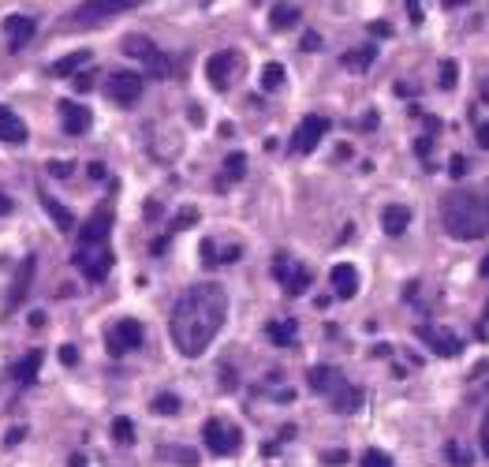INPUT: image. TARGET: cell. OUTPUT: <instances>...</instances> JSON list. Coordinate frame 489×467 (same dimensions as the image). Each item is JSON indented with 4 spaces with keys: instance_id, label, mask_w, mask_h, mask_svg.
<instances>
[{
    "instance_id": "17",
    "label": "cell",
    "mask_w": 489,
    "mask_h": 467,
    "mask_svg": "<svg viewBox=\"0 0 489 467\" xmlns=\"http://www.w3.org/2000/svg\"><path fill=\"white\" fill-rule=\"evenodd\" d=\"M0 142H12V146L26 142V124L8 105H0Z\"/></svg>"
},
{
    "instance_id": "4",
    "label": "cell",
    "mask_w": 489,
    "mask_h": 467,
    "mask_svg": "<svg viewBox=\"0 0 489 467\" xmlns=\"http://www.w3.org/2000/svg\"><path fill=\"white\" fill-rule=\"evenodd\" d=\"M202 437H206V448L213 456H236L239 445H243V434L232 423H224V419H209L202 426Z\"/></svg>"
},
{
    "instance_id": "55",
    "label": "cell",
    "mask_w": 489,
    "mask_h": 467,
    "mask_svg": "<svg viewBox=\"0 0 489 467\" xmlns=\"http://www.w3.org/2000/svg\"><path fill=\"white\" fill-rule=\"evenodd\" d=\"M441 4H445V8H459L463 0H441Z\"/></svg>"
},
{
    "instance_id": "2",
    "label": "cell",
    "mask_w": 489,
    "mask_h": 467,
    "mask_svg": "<svg viewBox=\"0 0 489 467\" xmlns=\"http://www.w3.org/2000/svg\"><path fill=\"white\" fill-rule=\"evenodd\" d=\"M441 225L452 240H482L489 236V198L474 191H452L441 198Z\"/></svg>"
},
{
    "instance_id": "12",
    "label": "cell",
    "mask_w": 489,
    "mask_h": 467,
    "mask_svg": "<svg viewBox=\"0 0 489 467\" xmlns=\"http://www.w3.org/2000/svg\"><path fill=\"white\" fill-rule=\"evenodd\" d=\"M34 269H38V258L34 254H26V258L19 262V273H15V280H12V296H8V310H15L26 299V292H30L34 285Z\"/></svg>"
},
{
    "instance_id": "42",
    "label": "cell",
    "mask_w": 489,
    "mask_h": 467,
    "mask_svg": "<svg viewBox=\"0 0 489 467\" xmlns=\"http://www.w3.org/2000/svg\"><path fill=\"white\" fill-rule=\"evenodd\" d=\"M60 363H64V366H75V363H79V352H75L71 344H64V347H60Z\"/></svg>"
},
{
    "instance_id": "23",
    "label": "cell",
    "mask_w": 489,
    "mask_h": 467,
    "mask_svg": "<svg viewBox=\"0 0 489 467\" xmlns=\"http://www.w3.org/2000/svg\"><path fill=\"white\" fill-rule=\"evenodd\" d=\"M124 53H127V57H135V60H150L153 57V53H157V45L150 41V38H146V34H127V38H124Z\"/></svg>"
},
{
    "instance_id": "45",
    "label": "cell",
    "mask_w": 489,
    "mask_h": 467,
    "mask_svg": "<svg viewBox=\"0 0 489 467\" xmlns=\"http://www.w3.org/2000/svg\"><path fill=\"white\" fill-rule=\"evenodd\" d=\"M90 86H94V75H90V71H82V75L75 79V90H79V94H86Z\"/></svg>"
},
{
    "instance_id": "1",
    "label": "cell",
    "mask_w": 489,
    "mask_h": 467,
    "mask_svg": "<svg viewBox=\"0 0 489 467\" xmlns=\"http://www.w3.org/2000/svg\"><path fill=\"white\" fill-rule=\"evenodd\" d=\"M224 314H228V292L213 280L183 292L176 307H172V322H169L172 344L180 347V355L198 359L213 344L217 329L224 325Z\"/></svg>"
},
{
    "instance_id": "26",
    "label": "cell",
    "mask_w": 489,
    "mask_h": 467,
    "mask_svg": "<svg viewBox=\"0 0 489 467\" xmlns=\"http://www.w3.org/2000/svg\"><path fill=\"white\" fill-rule=\"evenodd\" d=\"M310 285H314V273L307 269V265H295L291 277L284 280V292H288V296H303V292H307Z\"/></svg>"
},
{
    "instance_id": "41",
    "label": "cell",
    "mask_w": 489,
    "mask_h": 467,
    "mask_svg": "<svg viewBox=\"0 0 489 467\" xmlns=\"http://www.w3.org/2000/svg\"><path fill=\"white\" fill-rule=\"evenodd\" d=\"M370 34H374V38H392V26L385 23V19H374L370 23Z\"/></svg>"
},
{
    "instance_id": "22",
    "label": "cell",
    "mask_w": 489,
    "mask_h": 467,
    "mask_svg": "<svg viewBox=\"0 0 489 467\" xmlns=\"http://www.w3.org/2000/svg\"><path fill=\"white\" fill-rule=\"evenodd\" d=\"M86 64H90V49H75V53H68V57H60L52 64V75L68 79V75H75L79 68H86Z\"/></svg>"
},
{
    "instance_id": "14",
    "label": "cell",
    "mask_w": 489,
    "mask_h": 467,
    "mask_svg": "<svg viewBox=\"0 0 489 467\" xmlns=\"http://www.w3.org/2000/svg\"><path fill=\"white\" fill-rule=\"evenodd\" d=\"M108 232H113V213H108V209H97V213L79 228V243H108Z\"/></svg>"
},
{
    "instance_id": "24",
    "label": "cell",
    "mask_w": 489,
    "mask_h": 467,
    "mask_svg": "<svg viewBox=\"0 0 489 467\" xmlns=\"http://www.w3.org/2000/svg\"><path fill=\"white\" fill-rule=\"evenodd\" d=\"M269 341L276 347H291L295 341H299V325L291 322V318H284V322H273L269 325Z\"/></svg>"
},
{
    "instance_id": "56",
    "label": "cell",
    "mask_w": 489,
    "mask_h": 467,
    "mask_svg": "<svg viewBox=\"0 0 489 467\" xmlns=\"http://www.w3.org/2000/svg\"><path fill=\"white\" fill-rule=\"evenodd\" d=\"M482 97H486V102H489V79L482 82Z\"/></svg>"
},
{
    "instance_id": "53",
    "label": "cell",
    "mask_w": 489,
    "mask_h": 467,
    "mask_svg": "<svg viewBox=\"0 0 489 467\" xmlns=\"http://www.w3.org/2000/svg\"><path fill=\"white\" fill-rule=\"evenodd\" d=\"M363 127H377V113H366L363 116Z\"/></svg>"
},
{
    "instance_id": "47",
    "label": "cell",
    "mask_w": 489,
    "mask_h": 467,
    "mask_svg": "<svg viewBox=\"0 0 489 467\" xmlns=\"http://www.w3.org/2000/svg\"><path fill=\"white\" fill-rule=\"evenodd\" d=\"M482 452L489 456V411H486V419H482Z\"/></svg>"
},
{
    "instance_id": "51",
    "label": "cell",
    "mask_w": 489,
    "mask_h": 467,
    "mask_svg": "<svg viewBox=\"0 0 489 467\" xmlns=\"http://www.w3.org/2000/svg\"><path fill=\"white\" fill-rule=\"evenodd\" d=\"M90 176H94V180H101V176H105V164H101V161H94V164H90Z\"/></svg>"
},
{
    "instance_id": "8",
    "label": "cell",
    "mask_w": 489,
    "mask_h": 467,
    "mask_svg": "<svg viewBox=\"0 0 489 467\" xmlns=\"http://www.w3.org/2000/svg\"><path fill=\"white\" fill-rule=\"evenodd\" d=\"M105 90L116 105H135L138 97H142V75H138V71H113Z\"/></svg>"
},
{
    "instance_id": "15",
    "label": "cell",
    "mask_w": 489,
    "mask_h": 467,
    "mask_svg": "<svg viewBox=\"0 0 489 467\" xmlns=\"http://www.w3.org/2000/svg\"><path fill=\"white\" fill-rule=\"evenodd\" d=\"M329 280H333V292H336L340 299H355V292H358V269H355L352 262H340V265H333Z\"/></svg>"
},
{
    "instance_id": "35",
    "label": "cell",
    "mask_w": 489,
    "mask_h": 467,
    "mask_svg": "<svg viewBox=\"0 0 489 467\" xmlns=\"http://www.w3.org/2000/svg\"><path fill=\"white\" fill-rule=\"evenodd\" d=\"M161 456H172V460H180L183 467H195L198 456L191 452V448H161Z\"/></svg>"
},
{
    "instance_id": "6",
    "label": "cell",
    "mask_w": 489,
    "mask_h": 467,
    "mask_svg": "<svg viewBox=\"0 0 489 467\" xmlns=\"http://www.w3.org/2000/svg\"><path fill=\"white\" fill-rule=\"evenodd\" d=\"M142 325L135 322V318H124V322H116L113 329H108V355H127L135 352V347H142Z\"/></svg>"
},
{
    "instance_id": "10",
    "label": "cell",
    "mask_w": 489,
    "mask_h": 467,
    "mask_svg": "<svg viewBox=\"0 0 489 467\" xmlns=\"http://www.w3.org/2000/svg\"><path fill=\"white\" fill-rule=\"evenodd\" d=\"M325 131H329L325 116H307V120L295 127V135H291V153H310L314 146L325 139Z\"/></svg>"
},
{
    "instance_id": "37",
    "label": "cell",
    "mask_w": 489,
    "mask_h": 467,
    "mask_svg": "<svg viewBox=\"0 0 489 467\" xmlns=\"http://www.w3.org/2000/svg\"><path fill=\"white\" fill-rule=\"evenodd\" d=\"M198 221V209H180V217L172 221V232H183V228H191Z\"/></svg>"
},
{
    "instance_id": "27",
    "label": "cell",
    "mask_w": 489,
    "mask_h": 467,
    "mask_svg": "<svg viewBox=\"0 0 489 467\" xmlns=\"http://www.w3.org/2000/svg\"><path fill=\"white\" fill-rule=\"evenodd\" d=\"M374 57L377 53L370 49V45H366V49H352V53H344V57H340V64H344L347 71H366L374 64Z\"/></svg>"
},
{
    "instance_id": "34",
    "label": "cell",
    "mask_w": 489,
    "mask_h": 467,
    "mask_svg": "<svg viewBox=\"0 0 489 467\" xmlns=\"http://www.w3.org/2000/svg\"><path fill=\"white\" fill-rule=\"evenodd\" d=\"M146 68H150V75H157V79H164V75H169V57H164V53H153V57L150 60H146Z\"/></svg>"
},
{
    "instance_id": "30",
    "label": "cell",
    "mask_w": 489,
    "mask_h": 467,
    "mask_svg": "<svg viewBox=\"0 0 489 467\" xmlns=\"http://www.w3.org/2000/svg\"><path fill=\"white\" fill-rule=\"evenodd\" d=\"M280 86H284V68L280 64H265L262 68V90L273 94V90H280Z\"/></svg>"
},
{
    "instance_id": "29",
    "label": "cell",
    "mask_w": 489,
    "mask_h": 467,
    "mask_svg": "<svg viewBox=\"0 0 489 467\" xmlns=\"http://www.w3.org/2000/svg\"><path fill=\"white\" fill-rule=\"evenodd\" d=\"M113 441L116 445H135V423L127 415L113 419Z\"/></svg>"
},
{
    "instance_id": "21",
    "label": "cell",
    "mask_w": 489,
    "mask_h": 467,
    "mask_svg": "<svg viewBox=\"0 0 489 467\" xmlns=\"http://www.w3.org/2000/svg\"><path fill=\"white\" fill-rule=\"evenodd\" d=\"M408 225H411V209H408V206H385L381 228H385L389 236H403V232H408Z\"/></svg>"
},
{
    "instance_id": "11",
    "label": "cell",
    "mask_w": 489,
    "mask_h": 467,
    "mask_svg": "<svg viewBox=\"0 0 489 467\" xmlns=\"http://www.w3.org/2000/svg\"><path fill=\"white\" fill-rule=\"evenodd\" d=\"M57 113H60L64 131H68V135H86V131H90V124H94L90 108H86V105H79V102H71V97H64V102L57 105Z\"/></svg>"
},
{
    "instance_id": "54",
    "label": "cell",
    "mask_w": 489,
    "mask_h": 467,
    "mask_svg": "<svg viewBox=\"0 0 489 467\" xmlns=\"http://www.w3.org/2000/svg\"><path fill=\"white\" fill-rule=\"evenodd\" d=\"M478 273H482V277H489V254L482 258V265H478Z\"/></svg>"
},
{
    "instance_id": "19",
    "label": "cell",
    "mask_w": 489,
    "mask_h": 467,
    "mask_svg": "<svg viewBox=\"0 0 489 467\" xmlns=\"http://www.w3.org/2000/svg\"><path fill=\"white\" fill-rule=\"evenodd\" d=\"M243 176H247V153L236 150V153H228V158H224V172L217 176V187L224 191V187H232V183H239Z\"/></svg>"
},
{
    "instance_id": "32",
    "label": "cell",
    "mask_w": 489,
    "mask_h": 467,
    "mask_svg": "<svg viewBox=\"0 0 489 467\" xmlns=\"http://www.w3.org/2000/svg\"><path fill=\"white\" fill-rule=\"evenodd\" d=\"M153 411H157V415H176V411H180V397H172V392H161V397L153 400Z\"/></svg>"
},
{
    "instance_id": "48",
    "label": "cell",
    "mask_w": 489,
    "mask_h": 467,
    "mask_svg": "<svg viewBox=\"0 0 489 467\" xmlns=\"http://www.w3.org/2000/svg\"><path fill=\"white\" fill-rule=\"evenodd\" d=\"M430 150H433V142H430V139H419V142H414V153H419V158H426Z\"/></svg>"
},
{
    "instance_id": "50",
    "label": "cell",
    "mask_w": 489,
    "mask_h": 467,
    "mask_svg": "<svg viewBox=\"0 0 489 467\" xmlns=\"http://www.w3.org/2000/svg\"><path fill=\"white\" fill-rule=\"evenodd\" d=\"M23 434H26V430H23V426H15L12 434H8V445H19V441H23Z\"/></svg>"
},
{
    "instance_id": "52",
    "label": "cell",
    "mask_w": 489,
    "mask_h": 467,
    "mask_svg": "<svg viewBox=\"0 0 489 467\" xmlns=\"http://www.w3.org/2000/svg\"><path fill=\"white\" fill-rule=\"evenodd\" d=\"M4 213H12V198L0 195V217H4Z\"/></svg>"
},
{
    "instance_id": "44",
    "label": "cell",
    "mask_w": 489,
    "mask_h": 467,
    "mask_svg": "<svg viewBox=\"0 0 489 467\" xmlns=\"http://www.w3.org/2000/svg\"><path fill=\"white\" fill-rule=\"evenodd\" d=\"M202 262H206V265H217V262H220V258H217V251H213V240L202 243Z\"/></svg>"
},
{
    "instance_id": "46",
    "label": "cell",
    "mask_w": 489,
    "mask_h": 467,
    "mask_svg": "<svg viewBox=\"0 0 489 467\" xmlns=\"http://www.w3.org/2000/svg\"><path fill=\"white\" fill-rule=\"evenodd\" d=\"M303 49H307V53L321 49V38H318V34H307V38H303Z\"/></svg>"
},
{
    "instance_id": "18",
    "label": "cell",
    "mask_w": 489,
    "mask_h": 467,
    "mask_svg": "<svg viewBox=\"0 0 489 467\" xmlns=\"http://www.w3.org/2000/svg\"><path fill=\"white\" fill-rule=\"evenodd\" d=\"M307 385H310V392H325V397H329V392L340 385V370H333V366H325V363L310 366V370H307Z\"/></svg>"
},
{
    "instance_id": "3",
    "label": "cell",
    "mask_w": 489,
    "mask_h": 467,
    "mask_svg": "<svg viewBox=\"0 0 489 467\" xmlns=\"http://www.w3.org/2000/svg\"><path fill=\"white\" fill-rule=\"evenodd\" d=\"M71 262L82 269V277L86 280H105L108 269H113V251H108V243H79V251L71 254Z\"/></svg>"
},
{
    "instance_id": "36",
    "label": "cell",
    "mask_w": 489,
    "mask_h": 467,
    "mask_svg": "<svg viewBox=\"0 0 489 467\" xmlns=\"http://www.w3.org/2000/svg\"><path fill=\"white\" fill-rule=\"evenodd\" d=\"M448 460H452V467H470V452H467L463 445L452 441V445H448Z\"/></svg>"
},
{
    "instance_id": "13",
    "label": "cell",
    "mask_w": 489,
    "mask_h": 467,
    "mask_svg": "<svg viewBox=\"0 0 489 467\" xmlns=\"http://www.w3.org/2000/svg\"><path fill=\"white\" fill-rule=\"evenodd\" d=\"M329 397H333V404H329V408H333L336 415H355V411L363 408V400H366L363 389H358V385H347L344 378H340V385L329 392Z\"/></svg>"
},
{
    "instance_id": "31",
    "label": "cell",
    "mask_w": 489,
    "mask_h": 467,
    "mask_svg": "<svg viewBox=\"0 0 489 467\" xmlns=\"http://www.w3.org/2000/svg\"><path fill=\"white\" fill-rule=\"evenodd\" d=\"M456 79H459V68H456V60H441V75H437L441 90H452V86H456Z\"/></svg>"
},
{
    "instance_id": "38",
    "label": "cell",
    "mask_w": 489,
    "mask_h": 467,
    "mask_svg": "<svg viewBox=\"0 0 489 467\" xmlns=\"http://www.w3.org/2000/svg\"><path fill=\"white\" fill-rule=\"evenodd\" d=\"M49 172H52L57 180H68L71 172H75V164H71V161H49Z\"/></svg>"
},
{
    "instance_id": "43",
    "label": "cell",
    "mask_w": 489,
    "mask_h": 467,
    "mask_svg": "<svg viewBox=\"0 0 489 467\" xmlns=\"http://www.w3.org/2000/svg\"><path fill=\"white\" fill-rule=\"evenodd\" d=\"M448 172H452V176H456V180H459V176H463V172H467V158H459V153H456V158L448 161Z\"/></svg>"
},
{
    "instance_id": "7",
    "label": "cell",
    "mask_w": 489,
    "mask_h": 467,
    "mask_svg": "<svg viewBox=\"0 0 489 467\" xmlns=\"http://www.w3.org/2000/svg\"><path fill=\"white\" fill-rule=\"evenodd\" d=\"M414 336H419V341L426 344L433 355H441V359H452V355L463 352L459 336H456V333H448V329H437V325H419V329H414Z\"/></svg>"
},
{
    "instance_id": "39",
    "label": "cell",
    "mask_w": 489,
    "mask_h": 467,
    "mask_svg": "<svg viewBox=\"0 0 489 467\" xmlns=\"http://www.w3.org/2000/svg\"><path fill=\"white\" fill-rule=\"evenodd\" d=\"M321 460H325L329 467H340V464H347V452L344 448H329V452H321Z\"/></svg>"
},
{
    "instance_id": "20",
    "label": "cell",
    "mask_w": 489,
    "mask_h": 467,
    "mask_svg": "<svg viewBox=\"0 0 489 467\" xmlns=\"http://www.w3.org/2000/svg\"><path fill=\"white\" fill-rule=\"evenodd\" d=\"M41 206H45V213H49L52 217V225H57L60 228V232H71V228H75V217H71V209L68 206H64V202H57V198H52V195H45V191H41Z\"/></svg>"
},
{
    "instance_id": "28",
    "label": "cell",
    "mask_w": 489,
    "mask_h": 467,
    "mask_svg": "<svg viewBox=\"0 0 489 467\" xmlns=\"http://www.w3.org/2000/svg\"><path fill=\"white\" fill-rule=\"evenodd\" d=\"M269 23H273V30H288V26L299 23V8H295V4H276L273 15H269Z\"/></svg>"
},
{
    "instance_id": "25",
    "label": "cell",
    "mask_w": 489,
    "mask_h": 467,
    "mask_svg": "<svg viewBox=\"0 0 489 467\" xmlns=\"http://www.w3.org/2000/svg\"><path fill=\"white\" fill-rule=\"evenodd\" d=\"M41 359H45L41 352H30L23 363H15V370H12V374H15V381H19V385H30V381L38 378V370H41Z\"/></svg>"
},
{
    "instance_id": "5",
    "label": "cell",
    "mask_w": 489,
    "mask_h": 467,
    "mask_svg": "<svg viewBox=\"0 0 489 467\" xmlns=\"http://www.w3.org/2000/svg\"><path fill=\"white\" fill-rule=\"evenodd\" d=\"M135 4L138 0H82L71 19L79 26H94V23H105V19H113V15L127 12V8H135Z\"/></svg>"
},
{
    "instance_id": "9",
    "label": "cell",
    "mask_w": 489,
    "mask_h": 467,
    "mask_svg": "<svg viewBox=\"0 0 489 467\" xmlns=\"http://www.w3.org/2000/svg\"><path fill=\"white\" fill-rule=\"evenodd\" d=\"M236 71H239V53H232V49L213 53V57L206 60V75H209V82H213L217 90H228V86H232Z\"/></svg>"
},
{
    "instance_id": "16",
    "label": "cell",
    "mask_w": 489,
    "mask_h": 467,
    "mask_svg": "<svg viewBox=\"0 0 489 467\" xmlns=\"http://www.w3.org/2000/svg\"><path fill=\"white\" fill-rule=\"evenodd\" d=\"M34 19H26V15H8L4 19V34H8V49H23L26 41L34 38Z\"/></svg>"
},
{
    "instance_id": "49",
    "label": "cell",
    "mask_w": 489,
    "mask_h": 467,
    "mask_svg": "<svg viewBox=\"0 0 489 467\" xmlns=\"http://www.w3.org/2000/svg\"><path fill=\"white\" fill-rule=\"evenodd\" d=\"M478 146L489 150V124H478Z\"/></svg>"
},
{
    "instance_id": "33",
    "label": "cell",
    "mask_w": 489,
    "mask_h": 467,
    "mask_svg": "<svg viewBox=\"0 0 489 467\" xmlns=\"http://www.w3.org/2000/svg\"><path fill=\"white\" fill-rule=\"evenodd\" d=\"M363 467H392V456L381 448H366L363 452Z\"/></svg>"
},
{
    "instance_id": "40",
    "label": "cell",
    "mask_w": 489,
    "mask_h": 467,
    "mask_svg": "<svg viewBox=\"0 0 489 467\" xmlns=\"http://www.w3.org/2000/svg\"><path fill=\"white\" fill-rule=\"evenodd\" d=\"M403 4H408V19L414 26H422V0H403Z\"/></svg>"
}]
</instances>
